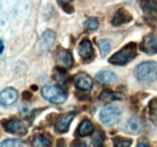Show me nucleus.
I'll return each mask as SVG.
<instances>
[{
    "instance_id": "f257e3e1",
    "label": "nucleus",
    "mask_w": 157,
    "mask_h": 147,
    "mask_svg": "<svg viewBox=\"0 0 157 147\" xmlns=\"http://www.w3.org/2000/svg\"><path fill=\"white\" fill-rule=\"evenodd\" d=\"M133 75L140 83H154L157 81V62L147 60L138 64Z\"/></svg>"
},
{
    "instance_id": "f03ea898",
    "label": "nucleus",
    "mask_w": 157,
    "mask_h": 147,
    "mask_svg": "<svg viewBox=\"0 0 157 147\" xmlns=\"http://www.w3.org/2000/svg\"><path fill=\"white\" fill-rule=\"evenodd\" d=\"M137 57V45L134 42H131L126 45L123 48H121L113 57L109 58V63L113 65L122 66L128 64L131 60H133Z\"/></svg>"
},
{
    "instance_id": "7ed1b4c3",
    "label": "nucleus",
    "mask_w": 157,
    "mask_h": 147,
    "mask_svg": "<svg viewBox=\"0 0 157 147\" xmlns=\"http://www.w3.org/2000/svg\"><path fill=\"white\" fill-rule=\"evenodd\" d=\"M41 95L45 100L52 103V104H56V105H62L67 101V92L56 85H52V86H45L42 89H41Z\"/></svg>"
},
{
    "instance_id": "20e7f679",
    "label": "nucleus",
    "mask_w": 157,
    "mask_h": 147,
    "mask_svg": "<svg viewBox=\"0 0 157 147\" xmlns=\"http://www.w3.org/2000/svg\"><path fill=\"white\" fill-rule=\"evenodd\" d=\"M121 116H122V112L118 107H116V106H105L104 109L100 110L99 119L105 126H114V124L120 122Z\"/></svg>"
},
{
    "instance_id": "39448f33",
    "label": "nucleus",
    "mask_w": 157,
    "mask_h": 147,
    "mask_svg": "<svg viewBox=\"0 0 157 147\" xmlns=\"http://www.w3.org/2000/svg\"><path fill=\"white\" fill-rule=\"evenodd\" d=\"M144 18L149 23H157V0H141Z\"/></svg>"
},
{
    "instance_id": "423d86ee",
    "label": "nucleus",
    "mask_w": 157,
    "mask_h": 147,
    "mask_svg": "<svg viewBox=\"0 0 157 147\" xmlns=\"http://www.w3.org/2000/svg\"><path fill=\"white\" fill-rule=\"evenodd\" d=\"M75 116H76L75 112H67V113L60 115L58 118H57L56 123H55V130H56V133H58V134L67 133L69 130L71 121L75 118Z\"/></svg>"
},
{
    "instance_id": "0eeeda50",
    "label": "nucleus",
    "mask_w": 157,
    "mask_h": 147,
    "mask_svg": "<svg viewBox=\"0 0 157 147\" xmlns=\"http://www.w3.org/2000/svg\"><path fill=\"white\" fill-rule=\"evenodd\" d=\"M139 47L146 55H157V34L151 33L144 36Z\"/></svg>"
},
{
    "instance_id": "6e6552de",
    "label": "nucleus",
    "mask_w": 157,
    "mask_h": 147,
    "mask_svg": "<svg viewBox=\"0 0 157 147\" xmlns=\"http://www.w3.org/2000/svg\"><path fill=\"white\" fill-rule=\"evenodd\" d=\"M4 129L10 134H15V135H20V136L25 135L28 131L27 126L18 119H10V121L4 122Z\"/></svg>"
},
{
    "instance_id": "1a4fd4ad",
    "label": "nucleus",
    "mask_w": 157,
    "mask_h": 147,
    "mask_svg": "<svg viewBox=\"0 0 157 147\" xmlns=\"http://www.w3.org/2000/svg\"><path fill=\"white\" fill-rule=\"evenodd\" d=\"M56 62L58 66L63 69H70L74 65V58L70 53V51L64 50V48H58L56 53Z\"/></svg>"
},
{
    "instance_id": "9d476101",
    "label": "nucleus",
    "mask_w": 157,
    "mask_h": 147,
    "mask_svg": "<svg viewBox=\"0 0 157 147\" xmlns=\"http://www.w3.org/2000/svg\"><path fill=\"white\" fill-rule=\"evenodd\" d=\"M18 99V93L15 88L7 87L0 94V103L2 107H10L12 106Z\"/></svg>"
},
{
    "instance_id": "9b49d317",
    "label": "nucleus",
    "mask_w": 157,
    "mask_h": 147,
    "mask_svg": "<svg viewBox=\"0 0 157 147\" xmlns=\"http://www.w3.org/2000/svg\"><path fill=\"white\" fill-rule=\"evenodd\" d=\"M74 83H75V87L78 88V91H82V92L91 91L92 89V86H93L92 78L85 73H78V75H75Z\"/></svg>"
},
{
    "instance_id": "f8f14e48",
    "label": "nucleus",
    "mask_w": 157,
    "mask_h": 147,
    "mask_svg": "<svg viewBox=\"0 0 157 147\" xmlns=\"http://www.w3.org/2000/svg\"><path fill=\"white\" fill-rule=\"evenodd\" d=\"M78 55L83 62H88L94 58V50L90 40L83 39L78 45Z\"/></svg>"
},
{
    "instance_id": "ddd939ff",
    "label": "nucleus",
    "mask_w": 157,
    "mask_h": 147,
    "mask_svg": "<svg viewBox=\"0 0 157 147\" xmlns=\"http://www.w3.org/2000/svg\"><path fill=\"white\" fill-rule=\"evenodd\" d=\"M56 41V33L53 30H45L39 39V47L42 51H50Z\"/></svg>"
},
{
    "instance_id": "4468645a",
    "label": "nucleus",
    "mask_w": 157,
    "mask_h": 147,
    "mask_svg": "<svg viewBox=\"0 0 157 147\" xmlns=\"http://www.w3.org/2000/svg\"><path fill=\"white\" fill-rule=\"evenodd\" d=\"M131 21H132V15L126 9H120L115 12L113 21H111V24L114 27H118V25H122V24L128 23Z\"/></svg>"
},
{
    "instance_id": "2eb2a0df",
    "label": "nucleus",
    "mask_w": 157,
    "mask_h": 147,
    "mask_svg": "<svg viewBox=\"0 0 157 147\" xmlns=\"http://www.w3.org/2000/svg\"><path fill=\"white\" fill-rule=\"evenodd\" d=\"M96 80L99 83H103V85H113L117 81V76H116V74L110 71V70H103L96 75Z\"/></svg>"
},
{
    "instance_id": "dca6fc26",
    "label": "nucleus",
    "mask_w": 157,
    "mask_h": 147,
    "mask_svg": "<svg viewBox=\"0 0 157 147\" xmlns=\"http://www.w3.org/2000/svg\"><path fill=\"white\" fill-rule=\"evenodd\" d=\"M99 99L104 103H111V101H116V100H123L124 95L122 93L111 92V91H104L100 94Z\"/></svg>"
},
{
    "instance_id": "f3484780",
    "label": "nucleus",
    "mask_w": 157,
    "mask_h": 147,
    "mask_svg": "<svg viewBox=\"0 0 157 147\" xmlns=\"http://www.w3.org/2000/svg\"><path fill=\"white\" fill-rule=\"evenodd\" d=\"M91 133H93V126L88 119H83L76 129V134L78 136H88Z\"/></svg>"
},
{
    "instance_id": "a211bd4d",
    "label": "nucleus",
    "mask_w": 157,
    "mask_h": 147,
    "mask_svg": "<svg viewBox=\"0 0 157 147\" xmlns=\"http://www.w3.org/2000/svg\"><path fill=\"white\" fill-rule=\"evenodd\" d=\"M97 45H98V48H99V51H100L101 57H105V55L110 52V50H111V42H110V40H108V39H101V40H99Z\"/></svg>"
},
{
    "instance_id": "6ab92c4d",
    "label": "nucleus",
    "mask_w": 157,
    "mask_h": 147,
    "mask_svg": "<svg viewBox=\"0 0 157 147\" xmlns=\"http://www.w3.org/2000/svg\"><path fill=\"white\" fill-rule=\"evenodd\" d=\"M50 145H51V141H50L47 138H45L44 135H41V134L35 135V136H34V139H33V146L48 147Z\"/></svg>"
},
{
    "instance_id": "aec40b11",
    "label": "nucleus",
    "mask_w": 157,
    "mask_h": 147,
    "mask_svg": "<svg viewBox=\"0 0 157 147\" xmlns=\"http://www.w3.org/2000/svg\"><path fill=\"white\" fill-rule=\"evenodd\" d=\"M140 128H141V124H140V121H139L138 118L132 117V118L128 119V122H127V129H128L129 131L137 134L138 131L140 130Z\"/></svg>"
},
{
    "instance_id": "412c9836",
    "label": "nucleus",
    "mask_w": 157,
    "mask_h": 147,
    "mask_svg": "<svg viewBox=\"0 0 157 147\" xmlns=\"http://www.w3.org/2000/svg\"><path fill=\"white\" fill-rule=\"evenodd\" d=\"M149 116L152 122H157V98H154L149 104Z\"/></svg>"
},
{
    "instance_id": "4be33fe9",
    "label": "nucleus",
    "mask_w": 157,
    "mask_h": 147,
    "mask_svg": "<svg viewBox=\"0 0 157 147\" xmlns=\"http://www.w3.org/2000/svg\"><path fill=\"white\" fill-rule=\"evenodd\" d=\"M114 146L115 147H129L132 145V140L127 139V138H122V136H116L113 140Z\"/></svg>"
},
{
    "instance_id": "5701e85b",
    "label": "nucleus",
    "mask_w": 157,
    "mask_h": 147,
    "mask_svg": "<svg viewBox=\"0 0 157 147\" xmlns=\"http://www.w3.org/2000/svg\"><path fill=\"white\" fill-rule=\"evenodd\" d=\"M0 145L1 147H23L24 142L18 139H7V140H4Z\"/></svg>"
},
{
    "instance_id": "b1692460",
    "label": "nucleus",
    "mask_w": 157,
    "mask_h": 147,
    "mask_svg": "<svg viewBox=\"0 0 157 147\" xmlns=\"http://www.w3.org/2000/svg\"><path fill=\"white\" fill-rule=\"evenodd\" d=\"M85 27L88 29V30H96L99 27V21L97 17H91L85 22Z\"/></svg>"
},
{
    "instance_id": "393cba45",
    "label": "nucleus",
    "mask_w": 157,
    "mask_h": 147,
    "mask_svg": "<svg viewBox=\"0 0 157 147\" xmlns=\"http://www.w3.org/2000/svg\"><path fill=\"white\" fill-rule=\"evenodd\" d=\"M103 141H104V134H103L100 130H97V131L93 134L92 145H93V146H100V145H103Z\"/></svg>"
},
{
    "instance_id": "a878e982",
    "label": "nucleus",
    "mask_w": 157,
    "mask_h": 147,
    "mask_svg": "<svg viewBox=\"0 0 157 147\" xmlns=\"http://www.w3.org/2000/svg\"><path fill=\"white\" fill-rule=\"evenodd\" d=\"M137 146L138 147H149V146H150V144H149L147 139H145V138H141V139H139Z\"/></svg>"
},
{
    "instance_id": "bb28decb",
    "label": "nucleus",
    "mask_w": 157,
    "mask_h": 147,
    "mask_svg": "<svg viewBox=\"0 0 157 147\" xmlns=\"http://www.w3.org/2000/svg\"><path fill=\"white\" fill-rule=\"evenodd\" d=\"M58 2L63 6V9H65L67 5H69V4L71 2V0H58Z\"/></svg>"
},
{
    "instance_id": "cd10ccee",
    "label": "nucleus",
    "mask_w": 157,
    "mask_h": 147,
    "mask_svg": "<svg viewBox=\"0 0 157 147\" xmlns=\"http://www.w3.org/2000/svg\"><path fill=\"white\" fill-rule=\"evenodd\" d=\"M4 46H5V45H4V40H1V53L4 52Z\"/></svg>"
}]
</instances>
